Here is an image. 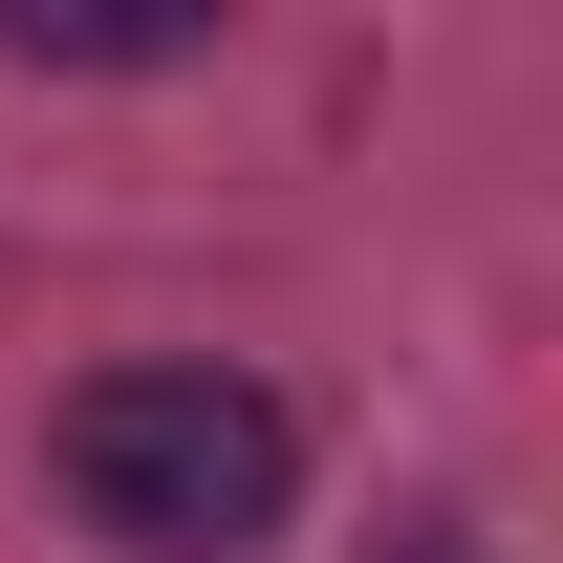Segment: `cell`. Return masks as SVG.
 I'll use <instances>...</instances> for the list:
<instances>
[{
  "instance_id": "obj_2",
  "label": "cell",
  "mask_w": 563,
  "mask_h": 563,
  "mask_svg": "<svg viewBox=\"0 0 563 563\" xmlns=\"http://www.w3.org/2000/svg\"><path fill=\"white\" fill-rule=\"evenodd\" d=\"M0 66H196V22H66V0H0Z\"/></svg>"
},
{
  "instance_id": "obj_1",
  "label": "cell",
  "mask_w": 563,
  "mask_h": 563,
  "mask_svg": "<svg viewBox=\"0 0 563 563\" xmlns=\"http://www.w3.org/2000/svg\"><path fill=\"white\" fill-rule=\"evenodd\" d=\"M66 498L131 563H239L303 498V412H282L261 368H87L66 390Z\"/></svg>"
},
{
  "instance_id": "obj_3",
  "label": "cell",
  "mask_w": 563,
  "mask_h": 563,
  "mask_svg": "<svg viewBox=\"0 0 563 563\" xmlns=\"http://www.w3.org/2000/svg\"><path fill=\"white\" fill-rule=\"evenodd\" d=\"M390 563H477V542H390Z\"/></svg>"
}]
</instances>
